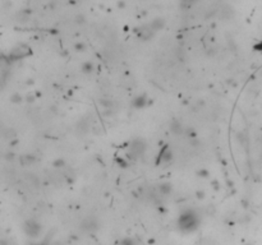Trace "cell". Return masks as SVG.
Wrapping results in <instances>:
<instances>
[{"instance_id": "obj_1", "label": "cell", "mask_w": 262, "mask_h": 245, "mask_svg": "<svg viewBox=\"0 0 262 245\" xmlns=\"http://www.w3.org/2000/svg\"><path fill=\"white\" fill-rule=\"evenodd\" d=\"M198 223H200V220H198V216L193 211L183 212L179 217V220H178V226H179V229L182 231H185V232L196 230Z\"/></svg>"}, {"instance_id": "obj_2", "label": "cell", "mask_w": 262, "mask_h": 245, "mask_svg": "<svg viewBox=\"0 0 262 245\" xmlns=\"http://www.w3.org/2000/svg\"><path fill=\"white\" fill-rule=\"evenodd\" d=\"M24 231H26V234L28 236H37L40 234V231H41V225L37 223V222H35V221H32V220L27 221L24 223Z\"/></svg>"}, {"instance_id": "obj_3", "label": "cell", "mask_w": 262, "mask_h": 245, "mask_svg": "<svg viewBox=\"0 0 262 245\" xmlns=\"http://www.w3.org/2000/svg\"><path fill=\"white\" fill-rule=\"evenodd\" d=\"M143 150H144V143L142 141H134L131 144V152L129 153L133 157H137L143 152Z\"/></svg>"}, {"instance_id": "obj_4", "label": "cell", "mask_w": 262, "mask_h": 245, "mask_svg": "<svg viewBox=\"0 0 262 245\" xmlns=\"http://www.w3.org/2000/svg\"><path fill=\"white\" fill-rule=\"evenodd\" d=\"M82 227L88 230V231H93V230L97 227V222L93 220V218H88V220H86L85 222H83V226Z\"/></svg>"}, {"instance_id": "obj_5", "label": "cell", "mask_w": 262, "mask_h": 245, "mask_svg": "<svg viewBox=\"0 0 262 245\" xmlns=\"http://www.w3.org/2000/svg\"><path fill=\"white\" fill-rule=\"evenodd\" d=\"M146 105V97L144 96H140V97H137L134 101H133V106L134 107H143V106Z\"/></svg>"}, {"instance_id": "obj_6", "label": "cell", "mask_w": 262, "mask_h": 245, "mask_svg": "<svg viewBox=\"0 0 262 245\" xmlns=\"http://www.w3.org/2000/svg\"><path fill=\"white\" fill-rule=\"evenodd\" d=\"M159 190H160V193L161 194H165V195H167L171 191V186L169 185V184H161L160 186H159Z\"/></svg>"}, {"instance_id": "obj_7", "label": "cell", "mask_w": 262, "mask_h": 245, "mask_svg": "<svg viewBox=\"0 0 262 245\" xmlns=\"http://www.w3.org/2000/svg\"><path fill=\"white\" fill-rule=\"evenodd\" d=\"M162 27H164V20L162 19H156V20H153V23L151 24V28L153 31H157V29H160Z\"/></svg>"}, {"instance_id": "obj_8", "label": "cell", "mask_w": 262, "mask_h": 245, "mask_svg": "<svg viewBox=\"0 0 262 245\" xmlns=\"http://www.w3.org/2000/svg\"><path fill=\"white\" fill-rule=\"evenodd\" d=\"M120 245H135V240L132 239V238H125L122 240Z\"/></svg>"}, {"instance_id": "obj_9", "label": "cell", "mask_w": 262, "mask_h": 245, "mask_svg": "<svg viewBox=\"0 0 262 245\" xmlns=\"http://www.w3.org/2000/svg\"><path fill=\"white\" fill-rule=\"evenodd\" d=\"M82 68H83V70H85V73H91L93 70V65H92V64H90V63L83 64Z\"/></svg>"}, {"instance_id": "obj_10", "label": "cell", "mask_w": 262, "mask_h": 245, "mask_svg": "<svg viewBox=\"0 0 262 245\" xmlns=\"http://www.w3.org/2000/svg\"><path fill=\"white\" fill-rule=\"evenodd\" d=\"M161 157H162L164 161H169V160L171 158V152L170 151H162Z\"/></svg>"}, {"instance_id": "obj_11", "label": "cell", "mask_w": 262, "mask_h": 245, "mask_svg": "<svg viewBox=\"0 0 262 245\" xmlns=\"http://www.w3.org/2000/svg\"><path fill=\"white\" fill-rule=\"evenodd\" d=\"M20 100H22V97H20V96H18V94H16V96H13V97H12V101H14L16 103H17V101L20 102Z\"/></svg>"}, {"instance_id": "obj_12", "label": "cell", "mask_w": 262, "mask_h": 245, "mask_svg": "<svg viewBox=\"0 0 262 245\" xmlns=\"http://www.w3.org/2000/svg\"><path fill=\"white\" fill-rule=\"evenodd\" d=\"M197 0H183V3L184 4H193V3H196Z\"/></svg>"}, {"instance_id": "obj_13", "label": "cell", "mask_w": 262, "mask_h": 245, "mask_svg": "<svg viewBox=\"0 0 262 245\" xmlns=\"http://www.w3.org/2000/svg\"><path fill=\"white\" fill-rule=\"evenodd\" d=\"M246 245H252V244H246Z\"/></svg>"}]
</instances>
